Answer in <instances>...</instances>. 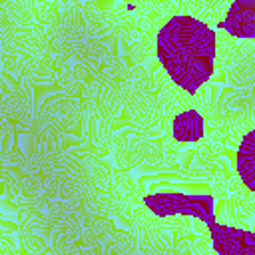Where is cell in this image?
Segmentation results:
<instances>
[{
    "label": "cell",
    "instance_id": "6da1fadb",
    "mask_svg": "<svg viewBox=\"0 0 255 255\" xmlns=\"http://www.w3.org/2000/svg\"><path fill=\"white\" fill-rule=\"evenodd\" d=\"M215 30L189 14L171 16L157 32L155 52L167 76L195 94L215 72Z\"/></svg>",
    "mask_w": 255,
    "mask_h": 255
},
{
    "label": "cell",
    "instance_id": "7a4b0ae2",
    "mask_svg": "<svg viewBox=\"0 0 255 255\" xmlns=\"http://www.w3.org/2000/svg\"><path fill=\"white\" fill-rule=\"evenodd\" d=\"M143 203L157 217L191 215L201 219L211 233V245L217 255H255V235L251 229L219 225L215 221V207L211 193L161 191V193L145 195Z\"/></svg>",
    "mask_w": 255,
    "mask_h": 255
},
{
    "label": "cell",
    "instance_id": "3957f363",
    "mask_svg": "<svg viewBox=\"0 0 255 255\" xmlns=\"http://www.w3.org/2000/svg\"><path fill=\"white\" fill-rule=\"evenodd\" d=\"M219 28L227 30L237 38H253L255 36V2L253 0H235L225 18L219 22Z\"/></svg>",
    "mask_w": 255,
    "mask_h": 255
},
{
    "label": "cell",
    "instance_id": "277c9868",
    "mask_svg": "<svg viewBox=\"0 0 255 255\" xmlns=\"http://www.w3.org/2000/svg\"><path fill=\"white\" fill-rule=\"evenodd\" d=\"M253 139H255V133L253 129H249L243 137V141L239 143V149H237V157H235V167H237V173L241 177V181L245 183V187L249 191L255 189L253 185V173H255V165H253V157H255V151H253Z\"/></svg>",
    "mask_w": 255,
    "mask_h": 255
},
{
    "label": "cell",
    "instance_id": "5b68a950",
    "mask_svg": "<svg viewBox=\"0 0 255 255\" xmlns=\"http://www.w3.org/2000/svg\"><path fill=\"white\" fill-rule=\"evenodd\" d=\"M173 137L179 141H197L203 137V118L195 110H187L173 120Z\"/></svg>",
    "mask_w": 255,
    "mask_h": 255
}]
</instances>
